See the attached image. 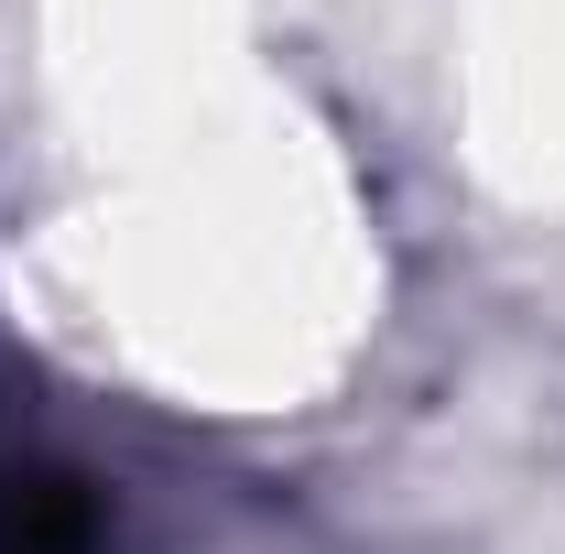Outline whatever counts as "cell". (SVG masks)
Listing matches in <instances>:
<instances>
[{"label": "cell", "instance_id": "1", "mask_svg": "<svg viewBox=\"0 0 565 554\" xmlns=\"http://www.w3.org/2000/svg\"><path fill=\"white\" fill-rule=\"evenodd\" d=\"M98 544V489L76 468H0V554H87Z\"/></svg>", "mask_w": 565, "mask_h": 554}]
</instances>
